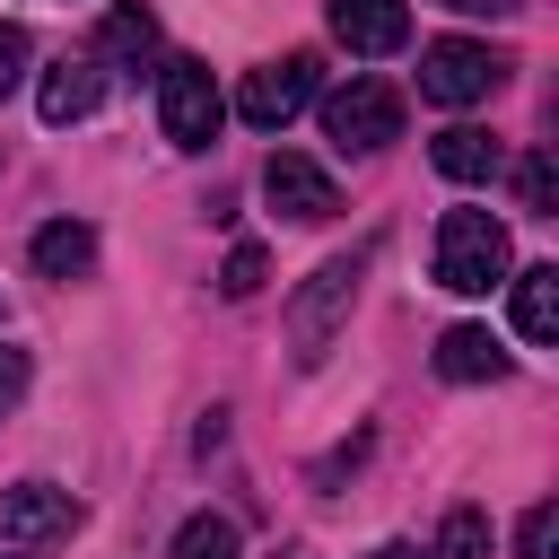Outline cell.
Wrapping results in <instances>:
<instances>
[{
  "mask_svg": "<svg viewBox=\"0 0 559 559\" xmlns=\"http://www.w3.org/2000/svg\"><path fill=\"white\" fill-rule=\"evenodd\" d=\"M349 297H358V253H332V262L297 288V306H288V341H297L306 367L323 358V341H332V323L349 314Z\"/></svg>",
  "mask_w": 559,
  "mask_h": 559,
  "instance_id": "52a82bcc",
  "label": "cell"
},
{
  "mask_svg": "<svg viewBox=\"0 0 559 559\" xmlns=\"http://www.w3.org/2000/svg\"><path fill=\"white\" fill-rule=\"evenodd\" d=\"M498 79H507V61L472 35H445V44L419 52V96H437V105H480Z\"/></svg>",
  "mask_w": 559,
  "mask_h": 559,
  "instance_id": "8992f818",
  "label": "cell"
},
{
  "mask_svg": "<svg viewBox=\"0 0 559 559\" xmlns=\"http://www.w3.org/2000/svg\"><path fill=\"white\" fill-rule=\"evenodd\" d=\"M262 192H271V210L297 218V227H323V218L341 210V183H332L314 157H297V148H280V157L262 166Z\"/></svg>",
  "mask_w": 559,
  "mask_h": 559,
  "instance_id": "ba28073f",
  "label": "cell"
},
{
  "mask_svg": "<svg viewBox=\"0 0 559 559\" xmlns=\"http://www.w3.org/2000/svg\"><path fill=\"white\" fill-rule=\"evenodd\" d=\"M332 35L349 52H367V61H384V52L411 44V9L402 0H332Z\"/></svg>",
  "mask_w": 559,
  "mask_h": 559,
  "instance_id": "9c48e42d",
  "label": "cell"
},
{
  "mask_svg": "<svg viewBox=\"0 0 559 559\" xmlns=\"http://www.w3.org/2000/svg\"><path fill=\"white\" fill-rule=\"evenodd\" d=\"M515 332L524 341H559V271L550 262L515 271Z\"/></svg>",
  "mask_w": 559,
  "mask_h": 559,
  "instance_id": "5bb4252c",
  "label": "cell"
},
{
  "mask_svg": "<svg viewBox=\"0 0 559 559\" xmlns=\"http://www.w3.org/2000/svg\"><path fill=\"white\" fill-rule=\"evenodd\" d=\"M367 559H419V550H411V542H384V550H367Z\"/></svg>",
  "mask_w": 559,
  "mask_h": 559,
  "instance_id": "cb8c5ba5",
  "label": "cell"
},
{
  "mask_svg": "<svg viewBox=\"0 0 559 559\" xmlns=\"http://www.w3.org/2000/svg\"><path fill=\"white\" fill-rule=\"evenodd\" d=\"M79 533V498L52 480H17L0 489V559H52Z\"/></svg>",
  "mask_w": 559,
  "mask_h": 559,
  "instance_id": "7a4b0ae2",
  "label": "cell"
},
{
  "mask_svg": "<svg viewBox=\"0 0 559 559\" xmlns=\"http://www.w3.org/2000/svg\"><path fill=\"white\" fill-rule=\"evenodd\" d=\"M437 559H489V507H454L437 524Z\"/></svg>",
  "mask_w": 559,
  "mask_h": 559,
  "instance_id": "e0dca14e",
  "label": "cell"
},
{
  "mask_svg": "<svg viewBox=\"0 0 559 559\" xmlns=\"http://www.w3.org/2000/svg\"><path fill=\"white\" fill-rule=\"evenodd\" d=\"M437 376H445V384H498V376H507L498 332H489V323H454V332L437 341Z\"/></svg>",
  "mask_w": 559,
  "mask_h": 559,
  "instance_id": "30bf717a",
  "label": "cell"
},
{
  "mask_svg": "<svg viewBox=\"0 0 559 559\" xmlns=\"http://www.w3.org/2000/svg\"><path fill=\"white\" fill-rule=\"evenodd\" d=\"M26 393V349H0V411H17Z\"/></svg>",
  "mask_w": 559,
  "mask_h": 559,
  "instance_id": "7402d4cb",
  "label": "cell"
},
{
  "mask_svg": "<svg viewBox=\"0 0 559 559\" xmlns=\"http://www.w3.org/2000/svg\"><path fill=\"white\" fill-rule=\"evenodd\" d=\"M437 288H454V297L507 288V227L489 210H445L437 218Z\"/></svg>",
  "mask_w": 559,
  "mask_h": 559,
  "instance_id": "6da1fadb",
  "label": "cell"
},
{
  "mask_svg": "<svg viewBox=\"0 0 559 559\" xmlns=\"http://www.w3.org/2000/svg\"><path fill=\"white\" fill-rule=\"evenodd\" d=\"M428 157H437V175H445V183H489V166H498V140H489L480 122H445Z\"/></svg>",
  "mask_w": 559,
  "mask_h": 559,
  "instance_id": "4fadbf2b",
  "label": "cell"
},
{
  "mask_svg": "<svg viewBox=\"0 0 559 559\" xmlns=\"http://www.w3.org/2000/svg\"><path fill=\"white\" fill-rule=\"evenodd\" d=\"M288 559H297V550H288Z\"/></svg>",
  "mask_w": 559,
  "mask_h": 559,
  "instance_id": "d4e9b609",
  "label": "cell"
},
{
  "mask_svg": "<svg viewBox=\"0 0 559 559\" xmlns=\"http://www.w3.org/2000/svg\"><path fill=\"white\" fill-rule=\"evenodd\" d=\"M26 262H35L44 280H87V271H96V227H87V218H52V227H35Z\"/></svg>",
  "mask_w": 559,
  "mask_h": 559,
  "instance_id": "8fae6325",
  "label": "cell"
},
{
  "mask_svg": "<svg viewBox=\"0 0 559 559\" xmlns=\"http://www.w3.org/2000/svg\"><path fill=\"white\" fill-rule=\"evenodd\" d=\"M17 79H26V35H17L9 17H0V96H9Z\"/></svg>",
  "mask_w": 559,
  "mask_h": 559,
  "instance_id": "44dd1931",
  "label": "cell"
},
{
  "mask_svg": "<svg viewBox=\"0 0 559 559\" xmlns=\"http://www.w3.org/2000/svg\"><path fill=\"white\" fill-rule=\"evenodd\" d=\"M437 9H463V17H515L524 0H437Z\"/></svg>",
  "mask_w": 559,
  "mask_h": 559,
  "instance_id": "603a6c76",
  "label": "cell"
},
{
  "mask_svg": "<svg viewBox=\"0 0 559 559\" xmlns=\"http://www.w3.org/2000/svg\"><path fill=\"white\" fill-rule=\"evenodd\" d=\"M96 44H105V52H114V61H131V70H140V61H148V52H157V17H148V9H131V0H122V9H114V17H105V35H96Z\"/></svg>",
  "mask_w": 559,
  "mask_h": 559,
  "instance_id": "2e32d148",
  "label": "cell"
},
{
  "mask_svg": "<svg viewBox=\"0 0 559 559\" xmlns=\"http://www.w3.org/2000/svg\"><path fill=\"white\" fill-rule=\"evenodd\" d=\"M96 96H105L96 61H52L44 87H35V114H44V122H79V114H96Z\"/></svg>",
  "mask_w": 559,
  "mask_h": 559,
  "instance_id": "7c38bea8",
  "label": "cell"
},
{
  "mask_svg": "<svg viewBox=\"0 0 559 559\" xmlns=\"http://www.w3.org/2000/svg\"><path fill=\"white\" fill-rule=\"evenodd\" d=\"M262 280H271V262H262V245H236V253H227V271H218V288H227V297H253Z\"/></svg>",
  "mask_w": 559,
  "mask_h": 559,
  "instance_id": "ffe728a7",
  "label": "cell"
},
{
  "mask_svg": "<svg viewBox=\"0 0 559 559\" xmlns=\"http://www.w3.org/2000/svg\"><path fill=\"white\" fill-rule=\"evenodd\" d=\"M175 559H245L236 515H183L175 524Z\"/></svg>",
  "mask_w": 559,
  "mask_h": 559,
  "instance_id": "9a60e30c",
  "label": "cell"
},
{
  "mask_svg": "<svg viewBox=\"0 0 559 559\" xmlns=\"http://www.w3.org/2000/svg\"><path fill=\"white\" fill-rule=\"evenodd\" d=\"M515 559H559V507H550V498L524 507V524H515Z\"/></svg>",
  "mask_w": 559,
  "mask_h": 559,
  "instance_id": "d6986e66",
  "label": "cell"
},
{
  "mask_svg": "<svg viewBox=\"0 0 559 559\" xmlns=\"http://www.w3.org/2000/svg\"><path fill=\"white\" fill-rule=\"evenodd\" d=\"M515 201H524L533 218H542V210L559 201V157H550V148H533V157L515 166Z\"/></svg>",
  "mask_w": 559,
  "mask_h": 559,
  "instance_id": "ac0fdd59",
  "label": "cell"
},
{
  "mask_svg": "<svg viewBox=\"0 0 559 559\" xmlns=\"http://www.w3.org/2000/svg\"><path fill=\"white\" fill-rule=\"evenodd\" d=\"M314 87H323V61H314V52H288V61H262V70H245V87H236V114H245L253 131H288V122L314 105Z\"/></svg>",
  "mask_w": 559,
  "mask_h": 559,
  "instance_id": "277c9868",
  "label": "cell"
},
{
  "mask_svg": "<svg viewBox=\"0 0 559 559\" xmlns=\"http://www.w3.org/2000/svg\"><path fill=\"white\" fill-rule=\"evenodd\" d=\"M157 122H166V140H175V148H210V140H218V122H227L218 79H210L201 61H166V70H157Z\"/></svg>",
  "mask_w": 559,
  "mask_h": 559,
  "instance_id": "5b68a950",
  "label": "cell"
},
{
  "mask_svg": "<svg viewBox=\"0 0 559 559\" xmlns=\"http://www.w3.org/2000/svg\"><path fill=\"white\" fill-rule=\"evenodd\" d=\"M323 140L349 148V157L393 148V140H402V96H393L384 79H349V87H332V96H323Z\"/></svg>",
  "mask_w": 559,
  "mask_h": 559,
  "instance_id": "3957f363",
  "label": "cell"
}]
</instances>
